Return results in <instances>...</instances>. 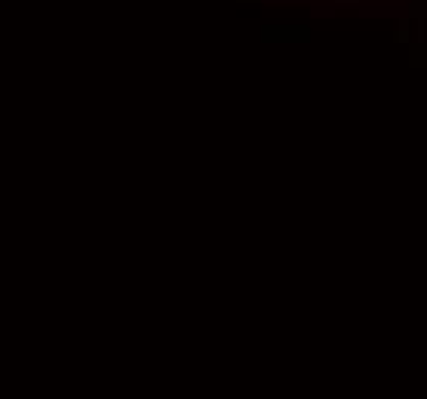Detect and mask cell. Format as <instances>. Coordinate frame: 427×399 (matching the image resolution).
Segmentation results:
<instances>
[{"label":"cell","instance_id":"1","mask_svg":"<svg viewBox=\"0 0 427 399\" xmlns=\"http://www.w3.org/2000/svg\"><path fill=\"white\" fill-rule=\"evenodd\" d=\"M338 3H354V6H357V3H360V0H338Z\"/></svg>","mask_w":427,"mask_h":399}]
</instances>
